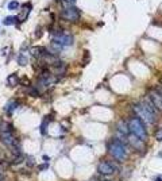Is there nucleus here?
Instances as JSON below:
<instances>
[{
	"mask_svg": "<svg viewBox=\"0 0 162 181\" xmlns=\"http://www.w3.org/2000/svg\"><path fill=\"white\" fill-rule=\"evenodd\" d=\"M135 114L141 120L149 123V124H154L155 123V114H157V107L154 106V103L150 100L149 96H146V99H143L141 103H136L132 106Z\"/></svg>",
	"mask_w": 162,
	"mask_h": 181,
	"instance_id": "obj_1",
	"label": "nucleus"
},
{
	"mask_svg": "<svg viewBox=\"0 0 162 181\" xmlns=\"http://www.w3.org/2000/svg\"><path fill=\"white\" fill-rule=\"evenodd\" d=\"M127 126H128L130 134L138 137L142 141H146L147 139V130H146V126H145L143 120H141L139 118H131L128 120V123H127Z\"/></svg>",
	"mask_w": 162,
	"mask_h": 181,
	"instance_id": "obj_2",
	"label": "nucleus"
},
{
	"mask_svg": "<svg viewBox=\"0 0 162 181\" xmlns=\"http://www.w3.org/2000/svg\"><path fill=\"white\" fill-rule=\"evenodd\" d=\"M110 153H111V155L119 162L126 161L127 155H128V154H127V147H126V145H124V142L119 141V139H116V138L111 142Z\"/></svg>",
	"mask_w": 162,
	"mask_h": 181,
	"instance_id": "obj_3",
	"label": "nucleus"
},
{
	"mask_svg": "<svg viewBox=\"0 0 162 181\" xmlns=\"http://www.w3.org/2000/svg\"><path fill=\"white\" fill-rule=\"evenodd\" d=\"M59 16H61L62 19L68 20V22H77V20L80 19L81 14H80V11L74 6H65V7L62 8L61 14H59Z\"/></svg>",
	"mask_w": 162,
	"mask_h": 181,
	"instance_id": "obj_4",
	"label": "nucleus"
},
{
	"mask_svg": "<svg viewBox=\"0 0 162 181\" xmlns=\"http://www.w3.org/2000/svg\"><path fill=\"white\" fill-rule=\"evenodd\" d=\"M116 170H118L116 165L111 161H101L99 164V166H97V172H99L100 174H103V176H111V174H114Z\"/></svg>",
	"mask_w": 162,
	"mask_h": 181,
	"instance_id": "obj_5",
	"label": "nucleus"
},
{
	"mask_svg": "<svg viewBox=\"0 0 162 181\" xmlns=\"http://www.w3.org/2000/svg\"><path fill=\"white\" fill-rule=\"evenodd\" d=\"M0 141L3 142L6 146H8V147H11V149H14V150L18 147L16 139L14 138V135L11 134V131H0Z\"/></svg>",
	"mask_w": 162,
	"mask_h": 181,
	"instance_id": "obj_6",
	"label": "nucleus"
},
{
	"mask_svg": "<svg viewBox=\"0 0 162 181\" xmlns=\"http://www.w3.org/2000/svg\"><path fill=\"white\" fill-rule=\"evenodd\" d=\"M53 42H57L62 46H69L73 44V37L70 34H66V32H58L53 37Z\"/></svg>",
	"mask_w": 162,
	"mask_h": 181,
	"instance_id": "obj_7",
	"label": "nucleus"
},
{
	"mask_svg": "<svg viewBox=\"0 0 162 181\" xmlns=\"http://www.w3.org/2000/svg\"><path fill=\"white\" fill-rule=\"evenodd\" d=\"M149 97L153 103H154V106L157 107V110L158 111H162V93H159L158 91L155 89H151L149 92Z\"/></svg>",
	"mask_w": 162,
	"mask_h": 181,
	"instance_id": "obj_8",
	"label": "nucleus"
},
{
	"mask_svg": "<svg viewBox=\"0 0 162 181\" xmlns=\"http://www.w3.org/2000/svg\"><path fill=\"white\" fill-rule=\"evenodd\" d=\"M127 141L132 145V147H134L135 150H138V151H143V150H145V145H143V142L145 141L139 139L138 137H135V135H132V134H128Z\"/></svg>",
	"mask_w": 162,
	"mask_h": 181,
	"instance_id": "obj_9",
	"label": "nucleus"
},
{
	"mask_svg": "<svg viewBox=\"0 0 162 181\" xmlns=\"http://www.w3.org/2000/svg\"><path fill=\"white\" fill-rule=\"evenodd\" d=\"M18 108V102H15V100H11V102H8L7 103V106L4 107V111L7 112L8 115H11L14 111Z\"/></svg>",
	"mask_w": 162,
	"mask_h": 181,
	"instance_id": "obj_10",
	"label": "nucleus"
},
{
	"mask_svg": "<svg viewBox=\"0 0 162 181\" xmlns=\"http://www.w3.org/2000/svg\"><path fill=\"white\" fill-rule=\"evenodd\" d=\"M16 84H19V77H18L16 75L8 76V79H7V85L8 87H15Z\"/></svg>",
	"mask_w": 162,
	"mask_h": 181,
	"instance_id": "obj_11",
	"label": "nucleus"
},
{
	"mask_svg": "<svg viewBox=\"0 0 162 181\" xmlns=\"http://www.w3.org/2000/svg\"><path fill=\"white\" fill-rule=\"evenodd\" d=\"M30 8H31L30 6H28V7H27V6H24L23 12H20L19 16L16 18V22H18V23H20V22H23V20L26 19V16H27V15H26V12H28V10H30Z\"/></svg>",
	"mask_w": 162,
	"mask_h": 181,
	"instance_id": "obj_12",
	"label": "nucleus"
},
{
	"mask_svg": "<svg viewBox=\"0 0 162 181\" xmlns=\"http://www.w3.org/2000/svg\"><path fill=\"white\" fill-rule=\"evenodd\" d=\"M16 61H18V64H19V65L24 66V65H27L28 58L26 57V54H24V53H20V54L18 55V58H16Z\"/></svg>",
	"mask_w": 162,
	"mask_h": 181,
	"instance_id": "obj_13",
	"label": "nucleus"
},
{
	"mask_svg": "<svg viewBox=\"0 0 162 181\" xmlns=\"http://www.w3.org/2000/svg\"><path fill=\"white\" fill-rule=\"evenodd\" d=\"M118 130H119V133H122V134H124V135L128 137V134H127V133H130V131H128V126H124V123L123 122L118 123Z\"/></svg>",
	"mask_w": 162,
	"mask_h": 181,
	"instance_id": "obj_14",
	"label": "nucleus"
},
{
	"mask_svg": "<svg viewBox=\"0 0 162 181\" xmlns=\"http://www.w3.org/2000/svg\"><path fill=\"white\" fill-rule=\"evenodd\" d=\"M14 22H16V18H14V16H8V18L4 19V24H6V26H10V24H12Z\"/></svg>",
	"mask_w": 162,
	"mask_h": 181,
	"instance_id": "obj_15",
	"label": "nucleus"
},
{
	"mask_svg": "<svg viewBox=\"0 0 162 181\" xmlns=\"http://www.w3.org/2000/svg\"><path fill=\"white\" fill-rule=\"evenodd\" d=\"M18 7H19V3H18L16 0H12V1H10V4H8V8H10V10H16Z\"/></svg>",
	"mask_w": 162,
	"mask_h": 181,
	"instance_id": "obj_16",
	"label": "nucleus"
},
{
	"mask_svg": "<svg viewBox=\"0 0 162 181\" xmlns=\"http://www.w3.org/2000/svg\"><path fill=\"white\" fill-rule=\"evenodd\" d=\"M155 139L157 141H162V127L155 130Z\"/></svg>",
	"mask_w": 162,
	"mask_h": 181,
	"instance_id": "obj_17",
	"label": "nucleus"
},
{
	"mask_svg": "<svg viewBox=\"0 0 162 181\" xmlns=\"http://www.w3.org/2000/svg\"><path fill=\"white\" fill-rule=\"evenodd\" d=\"M63 3H68V6H73V3H74L76 0H62Z\"/></svg>",
	"mask_w": 162,
	"mask_h": 181,
	"instance_id": "obj_18",
	"label": "nucleus"
},
{
	"mask_svg": "<svg viewBox=\"0 0 162 181\" xmlns=\"http://www.w3.org/2000/svg\"><path fill=\"white\" fill-rule=\"evenodd\" d=\"M155 181H162V178H161V177H159V176H158V178H157V180H155Z\"/></svg>",
	"mask_w": 162,
	"mask_h": 181,
	"instance_id": "obj_19",
	"label": "nucleus"
},
{
	"mask_svg": "<svg viewBox=\"0 0 162 181\" xmlns=\"http://www.w3.org/2000/svg\"><path fill=\"white\" fill-rule=\"evenodd\" d=\"M103 181H114V180H103Z\"/></svg>",
	"mask_w": 162,
	"mask_h": 181,
	"instance_id": "obj_20",
	"label": "nucleus"
}]
</instances>
